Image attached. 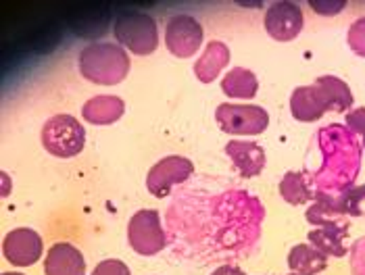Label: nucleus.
Masks as SVG:
<instances>
[{
	"mask_svg": "<svg viewBox=\"0 0 365 275\" xmlns=\"http://www.w3.org/2000/svg\"><path fill=\"white\" fill-rule=\"evenodd\" d=\"M313 83L326 94V98L332 105V110L349 113V109L353 107V92H351L349 83L344 80H340L336 76H322Z\"/></svg>",
	"mask_w": 365,
	"mask_h": 275,
	"instance_id": "nucleus-21",
	"label": "nucleus"
},
{
	"mask_svg": "<svg viewBox=\"0 0 365 275\" xmlns=\"http://www.w3.org/2000/svg\"><path fill=\"white\" fill-rule=\"evenodd\" d=\"M128 244L142 256H153L168 244L165 229L161 225V215L155 209H142L132 215L128 223Z\"/></svg>",
	"mask_w": 365,
	"mask_h": 275,
	"instance_id": "nucleus-6",
	"label": "nucleus"
},
{
	"mask_svg": "<svg viewBox=\"0 0 365 275\" xmlns=\"http://www.w3.org/2000/svg\"><path fill=\"white\" fill-rule=\"evenodd\" d=\"M42 238L38 232L29 227H17L9 232L2 240V254L15 267H29L40 261L42 256Z\"/></svg>",
	"mask_w": 365,
	"mask_h": 275,
	"instance_id": "nucleus-10",
	"label": "nucleus"
},
{
	"mask_svg": "<svg viewBox=\"0 0 365 275\" xmlns=\"http://www.w3.org/2000/svg\"><path fill=\"white\" fill-rule=\"evenodd\" d=\"M2 275H24V274H11V271H6V274H2Z\"/></svg>",
	"mask_w": 365,
	"mask_h": 275,
	"instance_id": "nucleus-30",
	"label": "nucleus"
},
{
	"mask_svg": "<svg viewBox=\"0 0 365 275\" xmlns=\"http://www.w3.org/2000/svg\"><path fill=\"white\" fill-rule=\"evenodd\" d=\"M344 125L349 128V132H353L359 138L361 146L365 148V107L361 109H351L344 115Z\"/></svg>",
	"mask_w": 365,
	"mask_h": 275,
	"instance_id": "nucleus-24",
	"label": "nucleus"
},
{
	"mask_svg": "<svg viewBox=\"0 0 365 275\" xmlns=\"http://www.w3.org/2000/svg\"><path fill=\"white\" fill-rule=\"evenodd\" d=\"M2 182H4V196H6V194H9V175H6V173H2Z\"/></svg>",
	"mask_w": 365,
	"mask_h": 275,
	"instance_id": "nucleus-29",
	"label": "nucleus"
},
{
	"mask_svg": "<svg viewBox=\"0 0 365 275\" xmlns=\"http://www.w3.org/2000/svg\"><path fill=\"white\" fill-rule=\"evenodd\" d=\"M195 173V165L190 159L171 155L161 159L159 163L148 169L146 175V190L155 198H165L171 194V188L178 184H184L190 175Z\"/></svg>",
	"mask_w": 365,
	"mask_h": 275,
	"instance_id": "nucleus-7",
	"label": "nucleus"
},
{
	"mask_svg": "<svg viewBox=\"0 0 365 275\" xmlns=\"http://www.w3.org/2000/svg\"><path fill=\"white\" fill-rule=\"evenodd\" d=\"M42 146L53 157L71 159L84 150V125L73 115H55L42 128Z\"/></svg>",
	"mask_w": 365,
	"mask_h": 275,
	"instance_id": "nucleus-4",
	"label": "nucleus"
},
{
	"mask_svg": "<svg viewBox=\"0 0 365 275\" xmlns=\"http://www.w3.org/2000/svg\"><path fill=\"white\" fill-rule=\"evenodd\" d=\"M351 271L353 275H365V236L351 247Z\"/></svg>",
	"mask_w": 365,
	"mask_h": 275,
	"instance_id": "nucleus-25",
	"label": "nucleus"
},
{
	"mask_svg": "<svg viewBox=\"0 0 365 275\" xmlns=\"http://www.w3.org/2000/svg\"><path fill=\"white\" fill-rule=\"evenodd\" d=\"M215 121L230 136H259L269 128V113L259 105L222 103L215 109Z\"/></svg>",
	"mask_w": 365,
	"mask_h": 275,
	"instance_id": "nucleus-5",
	"label": "nucleus"
},
{
	"mask_svg": "<svg viewBox=\"0 0 365 275\" xmlns=\"http://www.w3.org/2000/svg\"><path fill=\"white\" fill-rule=\"evenodd\" d=\"M346 42L355 55L365 58V17H359L353 21V26L346 31Z\"/></svg>",
	"mask_w": 365,
	"mask_h": 275,
	"instance_id": "nucleus-23",
	"label": "nucleus"
},
{
	"mask_svg": "<svg viewBox=\"0 0 365 275\" xmlns=\"http://www.w3.org/2000/svg\"><path fill=\"white\" fill-rule=\"evenodd\" d=\"M46 275H86V261L80 248L69 242H56L44 259Z\"/></svg>",
	"mask_w": 365,
	"mask_h": 275,
	"instance_id": "nucleus-13",
	"label": "nucleus"
},
{
	"mask_svg": "<svg viewBox=\"0 0 365 275\" xmlns=\"http://www.w3.org/2000/svg\"><path fill=\"white\" fill-rule=\"evenodd\" d=\"M230 63V48L225 46L224 42L213 40L205 46L202 55L198 56L195 63V76L198 82L211 83L215 82L217 76H222L225 67Z\"/></svg>",
	"mask_w": 365,
	"mask_h": 275,
	"instance_id": "nucleus-15",
	"label": "nucleus"
},
{
	"mask_svg": "<svg viewBox=\"0 0 365 275\" xmlns=\"http://www.w3.org/2000/svg\"><path fill=\"white\" fill-rule=\"evenodd\" d=\"M336 200L344 217H365V184L342 190Z\"/></svg>",
	"mask_w": 365,
	"mask_h": 275,
	"instance_id": "nucleus-22",
	"label": "nucleus"
},
{
	"mask_svg": "<svg viewBox=\"0 0 365 275\" xmlns=\"http://www.w3.org/2000/svg\"><path fill=\"white\" fill-rule=\"evenodd\" d=\"M125 113V103L119 96L103 94L86 100L82 107V117L92 125H111Z\"/></svg>",
	"mask_w": 365,
	"mask_h": 275,
	"instance_id": "nucleus-16",
	"label": "nucleus"
},
{
	"mask_svg": "<svg viewBox=\"0 0 365 275\" xmlns=\"http://www.w3.org/2000/svg\"><path fill=\"white\" fill-rule=\"evenodd\" d=\"M257 90H259L257 76L245 67H232L222 80V92L227 98L251 100L257 96Z\"/></svg>",
	"mask_w": 365,
	"mask_h": 275,
	"instance_id": "nucleus-19",
	"label": "nucleus"
},
{
	"mask_svg": "<svg viewBox=\"0 0 365 275\" xmlns=\"http://www.w3.org/2000/svg\"><path fill=\"white\" fill-rule=\"evenodd\" d=\"M328 110H332L330 100L326 94L315 85H299L290 94V113L297 121L303 123H315L319 121Z\"/></svg>",
	"mask_w": 365,
	"mask_h": 275,
	"instance_id": "nucleus-11",
	"label": "nucleus"
},
{
	"mask_svg": "<svg viewBox=\"0 0 365 275\" xmlns=\"http://www.w3.org/2000/svg\"><path fill=\"white\" fill-rule=\"evenodd\" d=\"M322 167L309 175L315 192L340 194L351 188L361 169L364 146L342 123H330L317 132Z\"/></svg>",
	"mask_w": 365,
	"mask_h": 275,
	"instance_id": "nucleus-1",
	"label": "nucleus"
},
{
	"mask_svg": "<svg viewBox=\"0 0 365 275\" xmlns=\"http://www.w3.org/2000/svg\"><path fill=\"white\" fill-rule=\"evenodd\" d=\"M263 26H265V31L274 40L290 42V40H294L303 31L305 17H303V11H301V6L297 2L282 0V2H274L265 11Z\"/></svg>",
	"mask_w": 365,
	"mask_h": 275,
	"instance_id": "nucleus-9",
	"label": "nucleus"
},
{
	"mask_svg": "<svg viewBox=\"0 0 365 275\" xmlns=\"http://www.w3.org/2000/svg\"><path fill=\"white\" fill-rule=\"evenodd\" d=\"M115 40L132 55L146 56L159 46V29L150 15L140 11H123L117 15L113 26Z\"/></svg>",
	"mask_w": 365,
	"mask_h": 275,
	"instance_id": "nucleus-3",
	"label": "nucleus"
},
{
	"mask_svg": "<svg viewBox=\"0 0 365 275\" xmlns=\"http://www.w3.org/2000/svg\"><path fill=\"white\" fill-rule=\"evenodd\" d=\"M82 78L98 85L121 83L130 73V56L115 42H92L78 56Z\"/></svg>",
	"mask_w": 365,
	"mask_h": 275,
	"instance_id": "nucleus-2",
	"label": "nucleus"
},
{
	"mask_svg": "<svg viewBox=\"0 0 365 275\" xmlns=\"http://www.w3.org/2000/svg\"><path fill=\"white\" fill-rule=\"evenodd\" d=\"M280 196L292 207L299 204H307L313 202L315 198V188L311 184V180L303 171H286L282 175L280 182Z\"/></svg>",
	"mask_w": 365,
	"mask_h": 275,
	"instance_id": "nucleus-20",
	"label": "nucleus"
},
{
	"mask_svg": "<svg viewBox=\"0 0 365 275\" xmlns=\"http://www.w3.org/2000/svg\"><path fill=\"white\" fill-rule=\"evenodd\" d=\"M202 44V26L190 15H173L165 26V46L178 58H190Z\"/></svg>",
	"mask_w": 365,
	"mask_h": 275,
	"instance_id": "nucleus-8",
	"label": "nucleus"
},
{
	"mask_svg": "<svg viewBox=\"0 0 365 275\" xmlns=\"http://www.w3.org/2000/svg\"><path fill=\"white\" fill-rule=\"evenodd\" d=\"M211 275H247L240 267H236V265H222V267H217L215 271Z\"/></svg>",
	"mask_w": 365,
	"mask_h": 275,
	"instance_id": "nucleus-28",
	"label": "nucleus"
},
{
	"mask_svg": "<svg viewBox=\"0 0 365 275\" xmlns=\"http://www.w3.org/2000/svg\"><path fill=\"white\" fill-rule=\"evenodd\" d=\"M288 267L292 274L319 275L328 267V256L311 244H297L288 252Z\"/></svg>",
	"mask_w": 365,
	"mask_h": 275,
	"instance_id": "nucleus-18",
	"label": "nucleus"
},
{
	"mask_svg": "<svg viewBox=\"0 0 365 275\" xmlns=\"http://www.w3.org/2000/svg\"><path fill=\"white\" fill-rule=\"evenodd\" d=\"M311 9L319 15H336L344 9V2H319V0H311Z\"/></svg>",
	"mask_w": 365,
	"mask_h": 275,
	"instance_id": "nucleus-27",
	"label": "nucleus"
},
{
	"mask_svg": "<svg viewBox=\"0 0 365 275\" xmlns=\"http://www.w3.org/2000/svg\"><path fill=\"white\" fill-rule=\"evenodd\" d=\"M92 275H132V274H130V269H128V265H125V263H121V261H117V259H107V261H101V263L94 267Z\"/></svg>",
	"mask_w": 365,
	"mask_h": 275,
	"instance_id": "nucleus-26",
	"label": "nucleus"
},
{
	"mask_svg": "<svg viewBox=\"0 0 365 275\" xmlns=\"http://www.w3.org/2000/svg\"><path fill=\"white\" fill-rule=\"evenodd\" d=\"M290 275H299V274H292V271H290Z\"/></svg>",
	"mask_w": 365,
	"mask_h": 275,
	"instance_id": "nucleus-31",
	"label": "nucleus"
},
{
	"mask_svg": "<svg viewBox=\"0 0 365 275\" xmlns=\"http://www.w3.org/2000/svg\"><path fill=\"white\" fill-rule=\"evenodd\" d=\"M305 217L315 227H332V225L349 223L346 217L342 215L340 207H338L336 194L328 192H315V198L309 204Z\"/></svg>",
	"mask_w": 365,
	"mask_h": 275,
	"instance_id": "nucleus-17",
	"label": "nucleus"
},
{
	"mask_svg": "<svg viewBox=\"0 0 365 275\" xmlns=\"http://www.w3.org/2000/svg\"><path fill=\"white\" fill-rule=\"evenodd\" d=\"M225 155L242 177L261 175V171L265 169V163H267L265 148L257 142L232 140L225 144Z\"/></svg>",
	"mask_w": 365,
	"mask_h": 275,
	"instance_id": "nucleus-12",
	"label": "nucleus"
},
{
	"mask_svg": "<svg viewBox=\"0 0 365 275\" xmlns=\"http://www.w3.org/2000/svg\"><path fill=\"white\" fill-rule=\"evenodd\" d=\"M351 223H342V225H332V227H315L309 232V244L317 248L322 254H326L328 259H342L349 254V248L344 244L351 227Z\"/></svg>",
	"mask_w": 365,
	"mask_h": 275,
	"instance_id": "nucleus-14",
	"label": "nucleus"
}]
</instances>
